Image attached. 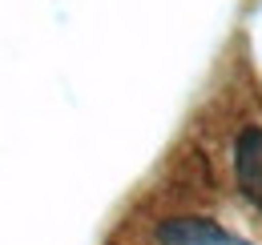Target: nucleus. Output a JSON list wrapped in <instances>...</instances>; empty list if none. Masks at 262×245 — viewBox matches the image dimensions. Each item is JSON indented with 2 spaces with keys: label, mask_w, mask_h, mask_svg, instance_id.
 <instances>
[{
  "label": "nucleus",
  "mask_w": 262,
  "mask_h": 245,
  "mask_svg": "<svg viewBox=\"0 0 262 245\" xmlns=\"http://www.w3.org/2000/svg\"><path fill=\"white\" fill-rule=\"evenodd\" d=\"M234 169H238L242 193L262 209V129L238 133V145H234Z\"/></svg>",
  "instance_id": "obj_2"
},
{
  "label": "nucleus",
  "mask_w": 262,
  "mask_h": 245,
  "mask_svg": "<svg viewBox=\"0 0 262 245\" xmlns=\"http://www.w3.org/2000/svg\"><path fill=\"white\" fill-rule=\"evenodd\" d=\"M158 241L162 245H250L234 237L230 229L206 221V217H169L158 225Z\"/></svg>",
  "instance_id": "obj_1"
}]
</instances>
